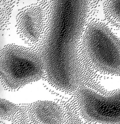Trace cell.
<instances>
[{"instance_id":"obj_2","label":"cell","mask_w":120,"mask_h":124,"mask_svg":"<svg viewBox=\"0 0 120 124\" xmlns=\"http://www.w3.org/2000/svg\"><path fill=\"white\" fill-rule=\"evenodd\" d=\"M80 52L85 63L97 73L120 76V39L102 21L89 20Z\"/></svg>"},{"instance_id":"obj_1","label":"cell","mask_w":120,"mask_h":124,"mask_svg":"<svg viewBox=\"0 0 120 124\" xmlns=\"http://www.w3.org/2000/svg\"><path fill=\"white\" fill-rule=\"evenodd\" d=\"M92 4L88 0L48 1L45 30L36 49L44 62V79L65 93L73 95L81 88L102 93L107 91L98 73L85 63L80 52Z\"/></svg>"},{"instance_id":"obj_5","label":"cell","mask_w":120,"mask_h":124,"mask_svg":"<svg viewBox=\"0 0 120 124\" xmlns=\"http://www.w3.org/2000/svg\"><path fill=\"white\" fill-rule=\"evenodd\" d=\"M48 1H38L22 7L15 16L17 35L28 46L36 49L45 30Z\"/></svg>"},{"instance_id":"obj_6","label":"cell","mask_w":120,"mask_h":124,"mask_svg":"<svg viewBox=\"0 0 120 124\" xmlns=\"http://www.w3.org/2000/svg\"><path fill=\"white\" fill-rule=\"evenodd\" d=\"M103 13L107 22L120 30V0H105L102 4Z\"/></svg>"},{"instance_id":"obj_4","label":"cell","mask_w":120,"mask_h":124,"mask_svg":"<svg viewBox=\"0 0 120 124\" xmlns=\"http://www.w3.org/2000/svg\"><path fill=\"white\" fill-rule=\"evenodd\" d=\"M73 97L75 106L87 120L101 124H120V88L101 93L81 88Z\"/></svg>"},{"instance_id":"obj_7","label":"cell","mask_w":120,"mask_h":124,"mask_svg":"<svg viewBox=\"0 0 120 124\" xmlns=\"http://www.w3.org/2000/svg\"><path fill=\"white\" fill-rule=\"evenodd\" d=\"M1 29L4 30L7 26L15 1L0 0Z\"/></svg>"},{"instance_id":"obj_3","label":"cell","mask_w":120,"mask_h":124,"mask_svg":"<svg viewBox=\"0 0 120 124\" xmlns=\"http://www.w3.org/2000/svg\"><path fill=\"white\" fill-rule=\"evenodd\" d=\"M0 84L6 90L16 91L45 78L42 58L37 49L10 44L0 56Z\"/></svg>"}]
</instances>
